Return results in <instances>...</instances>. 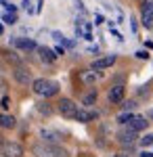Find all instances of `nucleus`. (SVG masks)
<instances>
[{
	"label": "nucleus",
	"mask_w": 153,
	"mask_h": 157,
	"mask_svg": "<svg viewBox=\"0 0 153 157\" xmlns=\"http://www.w3.org/2000/svg\"><path fill=\"white\" fill-rule=\"evenodd\" d=\"M149 92H151V90H149V84H147V86H141V88H139V94H141V97H147Z\"/></svg>",
	"instance_id": "5701e85b"
},
{
	"label": "nucleus",
	"mask_w": 153,
	"mask_h": 157,
	"mask_svg": "<svg viewBox=\"0 0 153 157\" xmlns=\"http://www.w3.org/2000/svg\"><path fill=\"white\" fill-rule=\"evenodd\" d=\"M141 157H153V153H151V151H143Z\"/></svg>",
	"instance_id": "c85d7f7f"
},
{
	"label": "nucleus",
	"mask_w": 153,
	"mask_h": 157,
	"mask_svg": "<svg viewBox=\"0 0 153 157\" xmlns=\"http://www.w3.org/2000/svg\"><path fill=\"white\" fill-rule=\"evenodd\" d=\"M118 143L120 145H126V147H132L134 143H136V132H132V130H122V132L118 134Z\"/></svg>",
	"instance_id": "1a4fd4ad"
},
{
	"label": "nucleus",
	"mask_w": 153,
	"mask_h": 157,
	"mask_svg": "<svg viewBox=\"0 0 153 157\" xmlns=\"http://www.w3.org/2000/svg\"><path fill=\"white\" fill-rule=\"evenodd\" d=\"M141 23L151 29L153 27V0H145L143 2V15H141Z\"/></svg>",
	"instance_id": "39448f33"
},
{
	"label": "nucleus",
	"mask_w": 153,
	"mask_h": 157,
	"mask_svg": "<svg viewBox=\"0 0 153 157\" xmlns=\"http://www.w3.org/2000/svg\"><path fill=\"white\" fill-rule=\"evenodd\" d=\"M4 9H6L9 13H17V6H15V4H11V2H6V4H4Z\"/></svg>",
	"instance_id": "393cba45"
},
{
	"label": "nucleus",
	"mask_w": 153,
	"mask_h": 157,
	"mask_svg": "<svg viewBox=\"0 0 153 157\" xmlns=\"http://www.w3.org/2000/svg\"><path fill=\"white\" fill-rule=\"evenodd\" d=\"M2 143H4V140H2V136H0V145H2Z\"/></svg>",
	"instance_id": "2f4dec72"
},
{
	"label": "nucleus",
	"mask_w": 153,
	"mask_h": 157,
	"mask_svg": "<svg viewBox=\"0 0 153 157\" xmlns=\"http://www.w3.org/2000/svg\"><path fill=\"white\" fill-rule=\"evenodd\" d=\"M42 138H44V143H48V145H59L61 143V134L50 132V130H42Z\"/></svg>",
	"instance_id": "4468645a"
},
{
	"label": "nucleus",
	"mask_w": 153,
	"mask_h": 157,
	"mask_svg": "<svg viewBox=\"0 0 153 157\" xmlns=\"http://www.w3.org/2000/svg\"><path fill=\"white\" fill-rule=\"evenodd\" d=\"M147 120L153 121V109H149V111H147Z\"/></svg>",
	"instance_id": "c756f323"
},
{
	"label": "nucleus",
	"mask_w": 153,
	"mask_h": 157,
	"mask_svg": "<svg viewBox=\"0 0 153 157\" xmlns=\"http://www.w3.org/2000/svg\"><path fill=\"white\" fill-rule=\"evenodd\" d=\"M9 107H11V98L4 97V98H2V109H9Z\"/></svg>",
	"instance_id": "bb28decb"
},
{
	"label": "nucleus",
	"mask_w": 153,
	"mask_h": 157,
	"mask_svg": "<svg viewBox=\"0 0 153 157\" xmlns=\"http://www.w3.org/2000/svg\"><path fill=\"white\" fill-rule=\"evenodd\" d=\"M13 75H15V80L19 82V84H34V80H32V73H29V69H25V67H15V71H13Z\"/></svg>",
	"instance_id": "0eeeda50"
},
{
	"label": "nucleus",
	"mask_w": 153,
	"mask_h": 157,
	"mask_svg": "<svg viewBox=\"0 0 153 157\" xmlns=\"http://www.w3.org/2000/svg\"><path fill=\"white\" fill-rule=\"evenodd\" d=\"M53 36H55V40H59V42H63V36H61L59 32H55V34H53Z\"/></svg>",
	"instance_id": "cd10ccee"
},
{
	"label": "nucleus",
	"mask_w": 153,
	"mask_h": 157,
	"mask_svg": "<svg viewBox=\"0 0 153 157\" xmlns=\"http://www.w3.org/2000/svg\"><path fill=\"white\" fill-rule=\"evenodd\" d=\"M11 44H13V46H17V48H21V50H34V48H38L36 42H34V40H29V38H13Z\"/></svg>",
	"instance_id": "9d476101"
},
{
	"label": "nucleus",
	"mask_w": 153,
	"mask_h": 157,
	"mask_svg": "<svg viewBox=\"0 0 153 157\" xmlns=\"http://www.w3.org/2000/svg\"><path fill=\"white\" fill-rule=\"evenodd\" d=\"M32 88H34L36 94H40V97H55V94L59 92V84L53 82V80H44V78L34 80Z\"/></svg>",
	"instance_id": "f257e3e1"
},
{
	"label": "nucleus",
	"mask_w": 153,
	"mask_h": 157,
	"mask_svg": "<svg viewBox=\"0 0 153 157\" xmlns=\"http://www.w3.org/2000/svg\"><path fill=\"white\" fill-rule=\"evenodd\" d=\"M94 101H96V92H88V94L82 98V105L84 107H90V105H94Z\"/></svg>",
	"instance_id": "f3484780"
},
{
	"label": "nucleus",
	"mask_w": 153,
	"mask_h": 157,
	"mask_svg": "<svg viewBox=\"0 0 153 157\" xmlns=\"http://www.w3.org/2000/svg\"><path fill=\"white\" fill-rule=\"evenodd\" d=\"M99 117V113L96 111H92V109H78V113H76V120L82 121V124H86V121H92Z\"/></svg>",
	"instance_id": "f8f14e48"
},
{
	"label": "nucleus",
	"mask_w": 153,
	"mask_h": 157,
	"mask_svg": "<svg viewBox=\"0 0 153 157\" xmlns=\"http://www.w3.org/2000/svg\"><path fill=\"white\" fill-rule=\"evenodd\" d=\"M2 21H4V23H9V25H13L15 21H17V15H15V13H6V15L2 17Z\"/></svg>",
	"instance_id": "6ab92c4d"
},
{
	"label": "nucleus",
	"mask_w": 153,
	"mask_h": 157,
	"mask_svg": "<svg viewBox=\"0 0 153 157\" xmlns=\"http://www.w3.org/2000/svg\"><path fill=\"white\" fill-rule=\"evenodd\" d=\"M38 111H40L42 115H50V113H53V109H50L48 103H38Z\"/></svg>",
	"instance_id": "a211bd4d"
},
{
	"label": "nucleus",
	"mask_w": 153,
	"mask_h": 157,
	"mask_svg": "<svg viewBox=\"0 0 153 157\" xmlns=\"http://www.w3.org/2000/svg\"><path fill=\"white\" fill-rule=\"evenodd\" d=\"M113 157H130V155H126V153H116Z\"/></svg>",
	"instance_id": "7c9ffc66"
},
{
	"label": "nucleus",
	"mask_w": 153,
	"mask_h": 157,
	"mask_svg": "<svg viewBox=\"0 0 153 157\" xmlns=\"http://www.w3.org/2000/svg\"><path fill=\"white\" fill-rule=\"evenodd\" d=\"M147 126H149V121H147L145 115H134V117L128 121V130H132V132H141Z\"/></svg>",
	"instance_id": "6e6552de"
},
{
	"label": "nucleus",
	"mask_w": 153,
	"mask_h": 157,
	"mask_svg": "<svg viewBox=\"0 0 153 157\" xmlns=\"http://www.w3.org/2000/svg\"><path fill=\"white\" fill-rule=\"evenodd\" d=\"M0 155L2 157H21L23 155V147L19 143H13V140H4L0 145Z\"/></svg>",
	"instance_id": "7ed1b4c3"
},
{
	"label": "nucleus",
	"mask_w": 153,
	"mask_h": 157,
	"mask_svg": "<svg viewBox=\"0 0 153 157\" xmlns=\"http://www.w3.org/2000/svg\"><path fill=\"white\" fill-rule=\"evenodd\" d=\"M6 55V59L13 61V63H19V57H15V52H4Z\"/></svg>",
	"instance_id": "b1692460"
},
{
	"label": "nucleus",
	"mask_w": 153,
	"mask_h": 157,
	"mask_svg": "<svg viewBox=\"0 0 153 157\" xmlns=\"http://www.w3.org/2000/svg\"><path fill=\"white\" fill-rule=\"evenodd\" d=\"M113 63H116V55H107V57H101V59L92 61L90 69H92V71H101V69H107V67H111Z\"/></svg>",
	"instance_id": "423d86ee"
},
{
	"label": "nucleus",
	"mask_w": 153,
	"mask_h": 157,
	"mask_svg": "<svg viewBox=\"0 0 153 157\" xmlns=\"http://www.w3.org/2000/svg\"><path fill=\"white\" fill-rule=\"evenodd\" d=\"M141 145H143V147L153 145V134H147V136H143V138H141Z\"/></svg>",
	"instance_id": "412c9836"
},
{
	"label": "nucleus",
	"mask_w": 153,
	"mask_h": 157,
	"mask_svg": "<svg viewBox=\"0 0 153 157\" xmlns=\"http://www.w3.org/2000/svg\"><path fill=\"white\" fill-rule=\"evenodd\" d=\"M132 117H134L132 113H122V115H118V121H120V124H128Z\"/></svg>",
	"instance_id": "aec40b11"
},
{
	"label": "nucleus",
	"mask_w": 153,
	"mask_h": 157,
	"mask_svg": "<svg viewBox=\"0 0 153 157\" xmlns=\"http://www.w3.org/2000/svg\"><path fill=\"white\" fill-rule=\"evenodd\" d=\"M34 155L36 157H67V151L61 149L59 145L40 143V145H34Z\"/></svg>",
	"instance_id": "f03ea898"
},
{
	"label": "nucleus",
	"mask_w": 153,
	"mask_h": 157,
	"mask_svg": "<svg viewBox=\"0 0 153 157\" xmlns=\"http://www.w3.org/2000/svg\"><path fill=\"white\" fill-rule=\"evenodd\" d=\"M96 78H99L96 71H82V73H80V80H82L84 84H94Z\"/></svg>",
	"instance_id": "dca6fc26"
},
{
	"label": "nucleus",
	"mask_w": 153,
	"mask_h": 157,
	"mask_svg": "<svg viewBox=\"0 0 153 157\" xmlns=\"http://www.w3.org/2000/svg\"><path fill=\"white\" fill-rule=\"evenodd\" d=\"M122 107L126 109V111H130V109L136 107V103H134V101H124V105H122Z\"/></svg>",
	"instance_id": "4be33fe9"
},
{
	"label": "nucleus",
	"mask_w": 153,
	"mask_h": 157,
	"mask_svg": "<svg viewBox=\"0 0 153 157\" xmlns=\"http://www.w3.org/2000/svg\"><path fill=\"white\" fill-rule=\"evenodd\" d=\"M15 126H17V121H15L13 115H9V113H0V128L11 130V128H15Z\"/></svg>",
	"instance_id": "2eb2a0df"
},
{
	"label": "nucleus",
	"mask_w": 153,
	"mask_h": 157,
	"mask_svg": "<svg viewBox=\"0 0 153 157\" xmlns=\"http://www.w3.org/2000/svg\"><path fill=\"white\" fill-rule=\"evenodd\" d=\"M124 92H126V88L122 84H118V86H111L109 88V94L107 97H109L111 103H120V101H124Z\"/></svg>",
	"instance_id": "9b49d317"
},
{
	"label": "nucleus",
	"mask_w": 153,
	"mask_h": 157,
	"mask_svg": "<svg viewBox=\"0 0 153 157\" xmlns=\"http://www.w3.org/2000/svg\"><path fill=\"white\" fill-rule=\"evenodd\" d=\"M59 113L67 120H76V113H78V105L71 101V98H61L59 101Z\"/></svg>",
	"instance_id": "20e7f679"
},
{
	"label": "nucleus",
	"mask_w": 153,
	"mask_h": 157,
	"mask_svg": "<svg viewBox=\"0 0 153 157\" xmlns=\"http://www.w3.org/2000/svg\"><path fill=\"white\" fill-rule=\"evenodd\" d=\"M136 57H139V59H149V52H147V50H139Z\"/></svg>",
	"instance_id": "a878e982"
},
{
	"label": "nucleus",
	"mask_w": 153,
	"mask_h": 157,
	"mask_svg": "<svg viewBox=\"0 0 153 157\" xmlns=\"http://www.w3.org/2000/svg\"><path fill=\"white\" fill-rule=\"evenodd\" d=\"M38 55H40V59L44 61V63H53V61L57 59V55H55V52H53V50L50 48H46V46H38Z\"/></svg>",
	"instance_id": "ddd939ff"
}]
</instances>
